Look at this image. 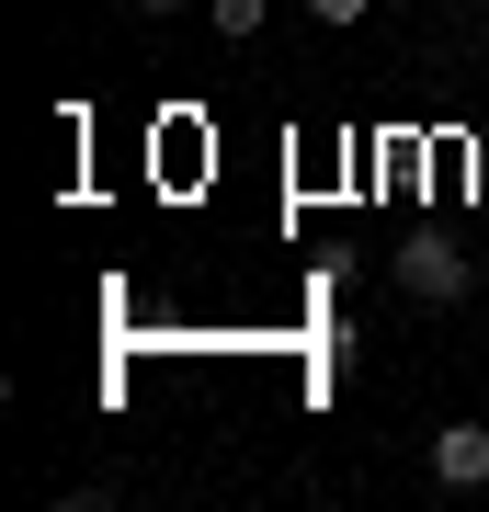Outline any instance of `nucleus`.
<instances>
[{
    "label": "nucleus",
    "mask_w": 489,
    "mask_h": 512,
    "mask_svg": "<svg viewBox=\"0 0 489 512\" xmlns=\"http://www.w3.org/2000/svg\"><path fill=\"white\" fill-rule=\"evenodd\" d=\"M467 285H478V262L455 251V239H410V251H399V296H410V308H455Z\"/></svg>",
    "instance_id": "nucleus-1"
},
{
    "label": "nucleus",
    "mask_w": 489,
    "mask_h": 512,
    "mask_svg": "<svg viewBox=\"0 0 489 512\" xmlns=\"http://www.w3.org/2000/svg\"><path fill=\"white\" fill-rule=\"evenodd\" d=\"M262 23H273V0H217V35H239V46H251Z\"/></svg>",
    "instance_id": "nucleus-3"
},
{
    "label": "nucleus",
    "mask_w": 489,
    "mask_h": 512,
    "mask_svg": "<svg viewBox=\"0 0 489 512\" xmlns=\"http://www.w3.org/2000/svg\"><path fill=\"white\" fill-rule=\"evenodd\" d=\"M137 12H182V0H137Z\"/></svg>",
    "instance_id": "nucleus-5"
},
{
    "label": "nucleus",
    "mask_w": 489,
    "mask_h": 512,
    "mask_svg": "<svg viewBox=\"0 0 489 512\" xmlns=\"http://www.w3.org/2000/svg\"><path fill=\"white\" fill-rule=\"evenodd\" d=\"M308 12H319V23H364V0H308Z\"/></svg>",
    "instance_id": "nucleus-4"
},
{
    "label": "nucleus",
    "mask_w": 489,
    "mask_h": 512,
    "mask_svg": "<svg viewBox=\"0 0 489 512\" xmlns=\"http://www.w3.org/2000/svg\"><path fill=\"white\" fill-rule=\"evenodd\" d=\"M433 478L444 490H489V421H444L433 433Z\"/></svg>",
    "instance_id": "nucleus-2"
}]
</instances>
